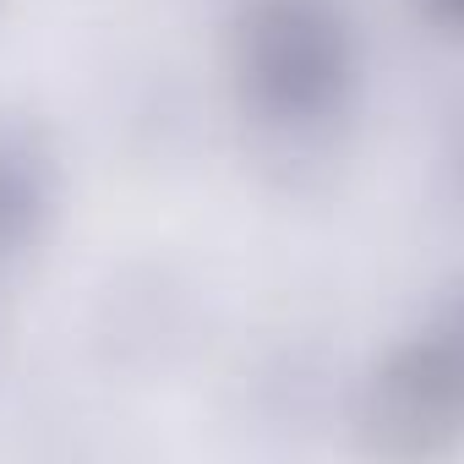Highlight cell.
Here are the masks:
<instances>
[{"instance_id": "cell-1", "label": "cell", "mask_w": 464, "mask_h": 464, "mask_svg": "<svg viewBox=\"0 0 464 464\" xmlns=\"http://www.w3.org/2000/svg\"><path fill=\"white\" fill-rule=\"evenodd\" d=\"M361 72L355 23L339 0H246L236 17L241 99L285 131H312L350 104Z\"/></svg>"}, {"instance_id": "cell-2", "label": "cell", "mask_w": 464, "mask_h": 464, "mask_svg": "<svg viewBox=\"0 0 464 464\" xmlns=\"http://www.w3.org/2000/svg\"><path fill=\"white\" fill-rule=\"evenodd\" d=\"M382 410H388V426H404V431H420V426L448 431L453 426V415H459V334H453V323L426 328L388 361Z\"/></svg>"}, {"instance_id": "cell-3", "label": "cell", "mask_w": 464, "mask_h": 464, "mask_svg": "<svg viewBox=\"0 0 464 464\" xmlns=\"http://www.w3.org/2000/svg\"><path fill=\"white\" fill-rule=\"evenodd\" d=\"M50 197H55V169L44 142L17 121H0V257L34 246V236L50 218Z\"/></svg>"}, {"instance_id": "cell-4", "label": "cell", "mask_w": 464, "mask_h": 464, "mask_svg": "<svg viewBox=\"0 0 464 464\" xmlns=\"http://www.w3.org/2000/svg\"><path fill=\"white\" fill-rule=\"evenodd\" d=\"M420 6H426V17H431L437 28H453V23H459V0H420Z\"/></svg>"}]
</instances>
